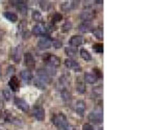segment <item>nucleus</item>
Segmentation results:
<instances>
[{"label": "nucleus", "instance_id": "nucleus-34", "mask_svg": "<svg viewBox=\"0 0 156 130\" xmlns=\"http://www.w3.org/2000/svg\"><path fill=\"white\" fill-rule=\"evenodd\" d=\"M2 94H3V96H4V98H5L6 101H9L12 98V94H11V92L9 91H7V90H4L3 92H2Z\"/></svg>", "mask_w": 156, "mask_h": 130}, {"label": "nucleus", "instance_id": "nucleus-35", "mask_svg": "<svg viewBox=\"0 0 156 130\" xmlns=\"http://www.w3.org/2000/svg\"><path fill=\"white\" fill-rule=\"evenodd\" d=\"M93 73H94L95 76L97 77V79H98V78H102V76H103L102 73L100 72V70H99V69H93Z\"/></svg>", "mask_w": 156, "mask_h": 130}, {"label": "nucleus", "instance_id": "nucleus-9", "mask_svg": "<svg viewBox=\"0 0 156 130\" xmlns=\"http://www.w3.org/2000/svg\"><path fill=\"white\" fill-rule=\"evenodd\" d=\"M45 61H46V64L48 66H51L53 68H56L60 65V59L57 56L52 55V54H48L46 57H45Z\"/></svg>", "mask_w": 156, "mask_h": 130}, {"label": "nucleus", "instance_id": "nucleus-36", "mask_svg": "<svg viewBox=\"0 0 156 130\" xmlns=\"http://www.w3.org/2000/svg\"><path fill=\"white\" fill-rule=\"evenodd\" d=\"M52 45H53V47L55 49H58L62 46V43L60 41H56V40H55V41H52Z\"/></svg>", "mask_w": 156, "mask_h": 130}, {"label": "nucleus", "instance_id": "nucleus-24", "mask_svg": "<svg viewBox=\"0 0 156 130\" xmlns=\"http://www.w3.org/2000/svg\"><path fill=\"white\" fill-rule=\"evenodd\" d=\"M65 51H66L67 55L70 56V57H73V56L77 55V48H75V47L69 46V47H67V48L65 49Z\"/></svg>", "mask_w": 156, "mask_h": 130}, {"label": "nucleus", "instance_id": "nucleus-12", "mask_svg": "<svg viewBox=\"0 0 156 130\" xmlns=\"http://www.w3.org/2000/svg\"><path fill=\"white\" fill-rule=\"evenodd\" d=\"M15 104H16V106L18 107L19 109H21L22 111H28V109H29V105H28V103H27L25 100L23 99H21V98H15Z\"/></svg>", "mask_w": 156, "mask_h": 130}, {"label": "nucleus", "instance_id": "nucleus-27", "mask_svg": "<svg viewBox=\"0 0 156 130\" xmlns=\"http://www.w3.org/2000/svg\"><path fill=\"white\" fill-rule=\"evenodd\" d=\"M72 27H73V24L70 21H67L62 24V32H69V31L72 30Z\"/></svg>", "mask_w": 156, "mask_h": 130}, {"label": "nucleus", "instance_id": "nucleus-11", "mask_svg": "<svg viewBox=\"0 0 156 130\" xmlns=\"http://www.w3.org/2000/svg\"><path fill=\"white\" fill-rule=\"evenodd\" d=\"M79 18L82 20V22H90L95 18V12L93 11L87 9V11H83V12H80Z\"/></svg>", "mask_w": 156, "mask_h": 130}, {"label": "nucleus", "instance_id": "nucleus-13", "mask_svg": "<svg viewBox=\"0 0 156 130\" xmlns=\"http://www.w3.org/2000/svg\"><path fill=\"white\" fill-rule=\"evenodd\" d=\"M85 108H87V105H85V102L83 100H78L75 104V109H76L77 114H79L80 117H83L84 112H85Z\"/></svg>", "mask_w": 156, "mask_h": 130}, {"label": "nucleus", "instance_id": "nucleus-7", "mask_svg": "<svg viewBox=\"0 0 156 130\" xmlns=\"http://www.w3.org/2000/svg\"><path fill=\"white\" fill-rule=\"evenodd\" d=\"M32 116L36 118L37 121H43L45 119V111L42 106H34L32 108Z\"/></svg>", "mask_w": 156, "mask_h": 130}, {"label": "nucleus", "instance_id": "nucleus-29", "mask_svg": "<svg viewBox=\"0 0 156 130\" xmlns=\"http://www.w3.org/2000/svg\"><path fill=\"white\" fill-rule=\"evenodd\" d=\"M31 17L34 21L37 22H41L42 21V14L39 11H32V14H31Z\"/></svg>", "mask_w": 156, "mask_h": 130}, {"label": "nucleus", "instance_id": "nucleus-20", "mask_svg": "<svg viewBox=\"0 0 156 130\" xmlns=\"http://www.w3.org/2000/svg\"><path fill=\"white\" fill-rule=\"evenodd\" d=\"M76 91L78 92V93H80V94H84L85 91H87L83 79L79 78V77L76 79Z\"/></svg>", "mask_w": 156, "mask_h": 130}, {"label": "nucleus", "instance_id": "nucleus-14", "mask_svg": "<svg viewBox=\"0 0 156 130\" xmlns=\"http://www.w3.org/2000/svg\"><path fill=\"white\" fill-rule=\"evenodd\" d=\"M12 3H16L15 6L17 7V9H18L22 15H25L27 12L28 5H27V3L25 1H12Z\"/></svg>", "mask_w": 156, "mask_h": 130}, {"label": "nucleus", "instance_id": "nucleus-15", "mask_svg": "<svg viewBox=\"0 0 156 130\" xmlns=\"http://www.w3.org/2000/svg\"><path fill=\"white\" fill-rule=\"evenodd\" d=\"M21 52H22V49L20 48V47H15V48H12L11 51V57L12 61L19 62L20 59H21Z\"/></svg>", "mask_w": 156, "mask_h": 130}, {"label": "nucleus", "instance_id": "nucleus-3", "mask_svg": "<svg viewBox=\"0 0 156 130\" xmlns=\"http://www.w3.org/2000/svg\"><path fill=\"white\" fill-rule=\"evenodd\" d=\"M89 121L94 124H100L103 122V112L101 111H93L89 114Z\"/></svg>", "mask_w": 156, "mask_h": 130}, {"label": "nucleus", "instance_id": "nucleus-32", "mask_svg": "<svg viewBox=\"0 0 156 130\" xmlns=\"http://www.w3.org/2000/svg\"><path fill=\"white\" fill-rule=\"evenodd\" d=\"M52 20H53L54 23L62 21V15L60 14V12H55V14L53 15V17H52Z\"/></svg>", "mask_w": 156, "mask_h": 130}, {"label": "nucleus", "instance_id": "nucleus-33", "mask_svg": "<svg viewBox=\"0 0 156 130\" xmlns=\"http://www.w3.org/2000/svg\"><path fill=\"white\" fill-rule=\"evenodd\" d=\"M93 49L97 52V53H103V45L102 44H95L93 46Z\"/></svg>", "mask_w": 156, "mask_h": 130}, {"label": "nucleus", "instance_id": "nucleus-4", "mask_svg": "<svg viewBox=\"0 0 156 130\" xmlns=\"http://www.w3.org/2000/svg\"><path fill=\"white\" fill-rule=\"evenodd\" d=\"M65 66L69 70H72V71H75V72H81V70H82L79 62L74 61V59H72V58H67L66 61H65Z\"/></svg>", "mask_w": 156, "mask_h": 130}, {"label": "nucleus", "instance_id": "nucleus-10", "mask_svg": "<svg viewBox=\"0 0 156 130\" xmlns=\"http://www.w3.org/2000/svg\"><path fill=\"white\" fill-rule=\"evenodd\" d=\"M77 6H78V1H65L60 4V9L62 12H70L73 11Z\"/></svg>", "mask_w": 156, "mask_h": 130}, {"label": "nucleus", "instance_id": "nucleus-2", "mask_svg": "<svg viewBox=\"0 0 156 130\" xmlns=\"http://www.w3.org/2000/svg\"><path fill=\"white\" fill-rule=\"evenodd\" d=\"M70 84H71V81H70V75L64 74L58 79V81H57L56 87H57V90H58V91L64 92V91H67V90H69Z\"/></svg>", "mask_w": 156, "mask_h": 130}, {"label": "nucleus", "instance_id": "nucleus-26", "mask_svg": "<svg viewBox=\"0 0 156 130\" xmlns=\"http://www.w3.org/2000/svg\"><path fill=\"white\" fill-rule=\"evenodd\" d=\"M60 95H62V98L64 100L65 102H70L72 99V95H71V92L69 90L67 91H64V92H60Z\"/></svg>", "mask_w": 156, "mask_h": 130}, {"label": "nucleus", "instance_id": "nucleus-17", "mask_svg": "<svg viewBox=\"0 0 156 130\" xmlns=\"http://www.w3.org/2000/svg\"><path fill=\"white\" fill-rule=\"evenodd\" d=\"M82 43H83V37L81 36H73L71 37V39H70V45H71L72 47H78L80 46Z\"/></svg>", "mask_w": 156, "mask_h": 130}, {"label": "nucleus", "instance_id": "nucleus-37", "mask_svg": "<svg viewBox=\"0 0 156 130\" xmlns=\"http://www.w3.org/2000/svg\"><path fill=\"white\" fill-rule=\"evenodd\" d=\"M82 130H94V128H93V126L89 123L84 124L83 126H82Z\"/></svg>", "mask_w": 156, "mask_h": 130}, {"label": "nucleus", "instance_id": "nucleus-22", "mask_svg": "<svg viewBox=\"0 0 156 130\" xmlns=\"http://www.w3.org/2000/svg\"><path fill=\"white\" fill-rule=\"evenodd\" d=\"M20 76H21V78L23 79L25 82H29L31 81L32 79V73L31 71H29V70H23V71L21 72V74H20Z\"/></svg>", "mask_w": 156, "mask_h": 130}, {"label": "nucleus", "instance_id": "nucleus-21", "mask_svg": "<svg viewBox=\"0 0 156 130\" xmlns=\"http://www.w3.org/2000/svg\"><path fill=\"white\" fill-rule=\"evenodd\" d=\"M83 78H84L83 81L87 82V83H90V84H94V83H96V81H97V77L95 76L94 73H90V72L85 73Z\"/></svg>", "mask_w": 156, "mask_h": 130}, {"label": "nucleus", "instance_id": "nucleus-25", "mask_svg": "<svg viewBox=\"0 0 156 130\" xmlns=\"http://www.w3.org/2000/svg\"><path fill=\"white\" fill-rule=\"evenodd\" d=\"M80 56H81L82 59H84V61H89L92 59V55H90V53L89 51H87V49H81L80 50Z\"/></svg>", "mask_w": 156, "mask_h": 130}, {"label": "nucleus", "instance_id": "nucleus-6", "mask_svg": "<svg viewBox=\"0 0 156 130\" xmlns=\"http://www.w3.org/2000/svg\"><path fill=\"white\" fill-rule=\"evenodd\" d=\"M37 79H40V80L43 81L44 83L48 84L50 83V81H51V76L47 73L45 69H39L37 72Z\"/></svg>", "mask_w": 156, "mask_h": 130}, {"label": "nucleus", "instance_id": "nucleus-31", "mask_svg": "<svg viewBox=\"0 0 156 130\" xmlns=\"http://www.w3.org/2000/svg\"><path fill=\"white\" fill-rule=\"evenodd\" d=\"M34 86H36L37 87H39V89H41V90H45L46 89V86H47V84L46 83H44L43 81H41L40 79H36L34 80Z\"/></svg>", "mask_w": 156, "mask_h": 130}, {"label": "nucleus", "instance_id": "nucleus-1", "mask_svg": "<svg viewBox=\"0 0 156 130\" xmlns=\"http://www.w3.org/2000/svg\"><path fill=\"white\" fill-rule=\"evenodd\" d=\"M51 121H52V123H53L59 130H67L68 127L70 126V124L68 123L67 117L65 116L64 114H62V112L54 114V116L52 117Z\"/></svg>", "mask_w": 156, "mask_h": 130}, {"label": "nucleus", "instance_id": "nucleus-16", "mask_svg": "<svg viewBox=\"0 0 156 130\" xmlns=\"http://www.w3.org/2000/svg\"><path fill=\"white\" fill-rule=\"evenodd\" d=\"M24 61H25V65L29 68H34V65H36V61H34V57L32 55L31 53L27 52V53L24 54Z\"/></svg>", "mask_w": 156, "mask_h": 130}, {"label": "nucleus", "instance_id": "nucleus-18", "mask_svg": "<svg viewBox=\"0 0 156 130\" xmlns=\"http://www.w3.org/2000/svg\"><path fill=\"white\" fill-rule=\"evenodd\" d=\"M9 89L12 90V92H17L19 90V86H20V83H19V79L17 77H12L9 81Z\"/></svg>", "mask_w": 156, "mask_h": 130}, {"label": "nucleus", "instance_id": "nucleus-38", "mask_svg": "<svg viewBox=\"0 0 156 130\" xmlns=\"http://www.w3.org/2000/svg\"><path fill=\"white\" fill-rule=\"evenodd\" d=\"M2 108H3V100H2L1 97H0V112L2 111Z\"/></svg>", "mask_w": 156, "mask_h": 130}, {"label": "nucleus", "instance_id": "nucleus-19", "mask_svg": "<svg viewBox=\"0 0 156 130\" xmlns=\"http://www.w3.org/2000/svg\"><path fill=\"white\" fill-rule=\"evenodd\" d=\"M93 29V26H92V23L90 22H82V23L79 24V26H78V30L80 32H89Z\"/></svg>", "mask_w": 156, "mask_h": 130}, {"label": "nucleus", "instance_id": "nucleus-5", "mask_svg": "<svg viewBox=\"0 0 156 130\" xmlns=\"http://www.w3.org/2000/svg\"><path fill=\"white\" fill-rule=\"evenodd\" d=\"M52 45V40L50 39L49 37H42L41 39L39 40V42H37V47H39L40 49H49L50 47H51Z\"/></svg>", "mask_w": 156, "mask_h": 130}, {"label": "nucleus", "instance_id": "nucleus-28", "mask_svg": "<svg viewBox=\"0 0 156 130\" xmlns=\"http://www.w3.org/2000/svg\"><path fill=\"white\" fill-rule=\"evenodd\" d=\"M93 33L95 34V37H96L98 40L103 39V29L101 27H98V28L93 29Z\"/></svg>", "mask_w": 156, "mask_h": 130}, {"label": "nucleus", "instance_id": "nucleus-30", "mask_svg": "<svg viewBox=\"0 0 156 130\" xmlns=\"http://www.w3.org/2000/svg\"><path fill=\"white\" fill-rule=\"evenodd\" d=\"M40 6H41V9L43 11L47 12L50 9V7H51V3H50L49 1H40Z\"/></svg>", "mask_w": 156, "mask_h": 130}, {"label": "nucleus", "instance_id": "nucleus-8", "mask_svg": "<svg viewBox=\"0 0 156 130\" xmlns=\"http://www.w3.org/2000/svg\"><path fill=\"white\" fill-rule=\"evenodd\" d=\"M31 32L36 36H43L47 32V27L45 24L43 23H37L32 27Z\"/></svg>", "mask_w": 156, "mask_h": 130}, {"label": "nucleus", "instance_id": "nucleus-23", "mask_svg": "<svg viewBox=\"0 0 156 130\" xmlns=\"http://www.w3.org/2000/svg\"><path fill=\"white\" fill-rule=\"evenodd\" d=\"M3 16L5 17V18L9 20V21L12 22V23H15V22L18 21V16H17V14H15V12H3Z\"/></svg>", "mask_w": 156, "mask_h": 130}]
</instances>
